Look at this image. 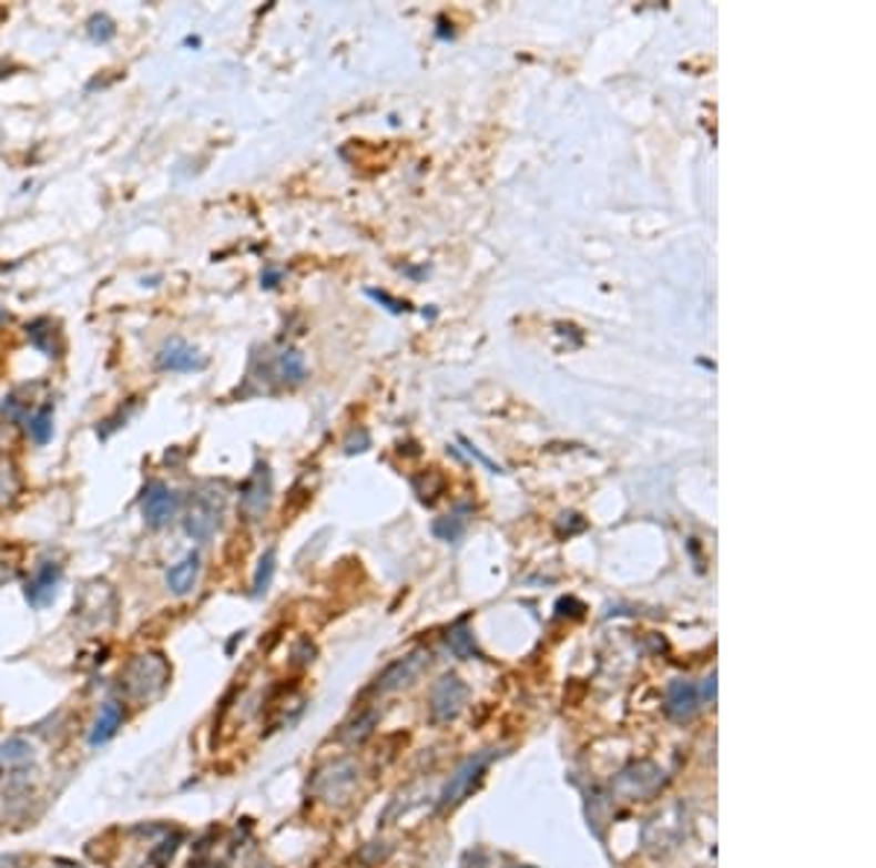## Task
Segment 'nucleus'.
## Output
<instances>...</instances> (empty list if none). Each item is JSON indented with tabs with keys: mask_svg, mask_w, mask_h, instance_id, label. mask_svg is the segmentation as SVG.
<instances>
[{
	"mask_svg": "<svg viewBox=\"0 0 876 868\" xmlns=\"http://www.w3.org/2000/svg\"><path fill=\"white\" fill-rule=\"evenodd\" d=\"M693 830V810L684 798H672L661 804L652 816H645L643 828H640V845L649 857H670L681 845L690 839Z\"/></svg>",
	"mask_w": 876,
	"mask_h": 868,
	"instance_id": "1",
	"label": "nucleus"
},
{
	"mask_svg": "<svg viewBox=\"0 0 876 868\" xmlns=\"http://www.w3.org/2000/svg\"><path fill=\"white\" fill-rule=\"evenodd\" d=\"M170 675H173V670H170L164 652H137L120 667L118 691L129 702H152L167 691Z\"/></svg>",
	"mask_w": 876,
	"mask_h": 868,
	"instance_id": "2",
	"label": "nucleus"
},
{
	"mask_svg": "<svg viewBox=\"0 0 876 868\" xmlns=\"http://www.w3.org/2000/svg\"><path fill=\"white\" fill-rule=\"evenodd\" d=\"M39 775V748L27 737H9L0 743V787L9 798L27 796Z\"/></svg>",
	"mask_w": 876,
	"mask_h": 868,
	"instance_id": "3",
	"label": "nucleus"
},
{
	"mask_svg": "<svg viewBox=\"0 0 876 868\" xmlns=\"http://www.w3.org/2000/svg\"><path fill=\"white\" fill-rule=\"evenodd\" d=\"M118 609L120 600L112 582L88 579L73 600V620L85 632H103V629H112L118 623Z\"/></svg>",
	"mask_w": 876,
	"mask_h": 868,
	"instance_id": "4",
	"label": "nucleus"
},
{
	"mask_svg": "<svg viewBox=\"0 0 876 868\" xmlns=\"http://www.w3.org/2000/svg\"><path fill=\"white\" fill-rule=\"evenodd\" d=\"M666 787V769L654 760H631L611 780V796L617 801H649Z\"/></svg>",
	"mask_w": 876,
	"mask_h": 868,
	"instance_id": "5",
	"label": "nucleus"
},
{
	"mask_svg": "<svg viewBox=\"0 0 876 868\" xmlns=\"http://www.w3.org/2000/svg\"><path fill=\"white\" fill-rule=\"evenodd\" d=\"M359 787V766L350 757H336L330 764L319 766L310 778L313 798L330 804V807H343L354 798Z\"/></svg>",
	"mask_w": 876,
	"mask_h": 868,
	"instance_id": "6",
	"label": "nucleus"
},
{
	"mask_svg": "<svg viewBox=\"0 0 876 868\" xmlns=\"http://www.w3.org/2000/svg\"><path fill=\"white\" fill-rule=\"evenodd\" d=\"M468 684L459 675H441L430 691V719L432 723H454L468 705Z\"/></svg>",
	"mask_w": 876,
	"mask_h": 868,
	"instance_id": "7",
	"label": "nucleus"
},
{
	"mask_svg": "<svg viewBox=\"0 0 876 868\" xmlns=\"http://www.w3.org/2000/svg\"><path fill=\"white\" fill-rule=\"evenodd\" d=\"M491 757H495V752H479V755L468 757L459 769L450 775V780L445 784V789H441V796H438V810H450V807H456V804L462 801L465 796H468L470 789L477 787L479 778H482V772L488 769V764H491Z\"/></svg>",
	"mask_w": 876,
	"mask_h": 868,
	"instance_id": "8",
	"label": "nucleus"
},
{
	"mask_svg": "<svg viewBox=\"0 0 876 868\" xmlns=\"http://www.w3.org/2000/svg\"><path fill=\"white\" fill-rule=\"evenodd\" d=\"M427 664H430V652L427 650H415V652H409V655H404V658L391 661L389 667L377 675L375 693L386 696V693L407 691L409 684L418 682V675L427 670Z\"/></svg>",
	"mask_w": 876,
	"mask_h": 868,
	"instance_id": "9",
	"label": "nucleus"
},
{
	"mask_svg": "<svg viewBox=\"0 0 876 868\" xmlns=\"http://www.w3.org/2000/svg\"><path fill=\"white\" fill-rule=\"evenodd\" d=\"M179 507H182V498L164 482H150L144 489V498H141V512H144V521L150 523L152 530L167 527L179 514Z\"/></svg>",
	"mask_w": 876,
	"mask_h": 868,
	"instance_id": "10",
	"label": "nucleus"
},
{
	"mask_svg": "<svg viewBox=\"0 0 876 868\" xmlns=\"http://www.w3.org/2000/svg\"><path fill=\"white\" fill-rule=\"evenodd\" d=\"M663 711H666L672 723H693L701 711L699 684L690 682V678H672L670 687H666V696H663Z\"/></svg>",
	"mask_w": 876,
	"mask_h": 868,
	"instance_id": "11",
	"label": "nucleus"
},
{
	"mask_svg": "<svg viewBox=\"0 0 876 868\" xmlns=\"http://www.w3.org/2000/svg\"><path fill=\"white\" fill-rule=\"evenodd\" d=\"M220 518H223V509L216 503L214 498H200L193 500L187 512H184V532L191 535L193 541H211L220 530Z\"/></svg>",
	"mask_w": 876,
	"mask_h": 868,
	"instance_id": "12",
	"label": "nucleus"
},
{
	"mask_svg": "<svg viewBox=\"0 0 876 868\" xmlns=\"http://www.w3.org/2000/svg\"><path fill=\"white\" fill-rule=\"evenodd\" d=\"M272 500V474L266 466H257L255 474L248 477L240 489V509L248 521H261Z\"/></svg>",
	"mask_w": 876,
	"mask_h": 868,
	"instance_id": "13",
	"label": "nucleus"
},
{
	"mask_svg": "<svg viewBox=\"0 0 876 868\" xmlns=\"http://www.w3.org/2000/svg\"><path fill=\"white\" fill-rule=\"evenodd\" d=\"M155 366L161 371H184L187 375V371L205 369L207 357L200 348H193L191 343H184V339H170L155 354Z\"/></svg>",
	"mask_w": 876,
	"mask_h": 868,
	"instance_id": "14",
	"label": "nucleus"
},
{
	"mask_svg": "<svg viewBox=\"0 0 876 868\" xmlns=\"http://www.w3.org/2000/svg\"><path fill=\"white\" fill-rule=\"evenodd\" d=\"M62 573L64 568L59 562H41L39 571L27 579L24 585L27 603H30L32 609H44V605L53 603V600H57L59 582H62Z\"/></svg>",
	"mask_w": 876,
	"mask_h": 868,
	"instance_id": "15",
	"label": "nucleus"
},
{
	"mask_svg": "<svg viewBox=\"0 0 876 868\" xmlns=\"http://www.w3.org/2000/svg\"><path fill=\"white\" fill-rule=\"evenodd\" d=\"M200 576H202V555L196 553V550H191V553L182 555V559H179V562L167 571L170 594L175 596L193 594L196 585H200Z\"/></svg>",
	"mask_w": 876,
	"mask_h": 868,
	"instance_id": "16",
	"label": "nucleus"
},
{
	"mask_svg": "<svg viewBox=\"0 0 876 868\" xmlns=\"http://www.w3.org/2000/svg\"><path fill=\"white\" fill-rule=\"evenodd\" d=\"M24 491V477H21V468L7 450H0V509L16 507V500L21 498Z\"/></svg>",
	"mask_w": 876,
	"mask_h": 868,
	"instance_id": "17",
	"label": "nucleus"
},
{
	"mask_svg": "<svg viewBox=\"0 0 876 868\" xmlns=\"http://www.w3.org/2000/svg\"><path fill=\"white\" fill-rule=\"evenodd\" d=\"M120 725H123V705L114 699L103 702V707H100V714L94 719V728L88 734V743L91 746H103V743H109L118 734Z\"/></svg>",
	"mask_w": 876,
	"mask_h": 868,
	"instance_id": "18",
	"label": "nucleus"
},
{
	"mask_svg": "<svg viewBox=\"0 0 876 868\" xmlns=\"http://www.w3.org/2000/svg\"><path fill=\"white\" fill-rule=\"evenodd\" d=\"M375 725H377V711L375 707H366V711H359L354 719H348V723L343 725V743H348V746H359V743H366L371 734H375Z\"/></svg>",
	"mask_w": 876,
	"mask_h": 868,
	"instance_id": "19",
	"label": "nucleus"
},
{
	"mask_svg": "<svg viewBox=\"0 0 876 868\" xmlns=\"http://www.w3.org/2000/svg\"><path fill=\"white\" fill-rule=\"evenodd\" d=\"M468 507L456 509V512L445 514V518H438V521H432V535H436L438 541H447V544H456V541L462 539L465 530H468Z\"/></svg>",
	"mask_w": 876,
	"mask_h": 868,
	"instance_id": "20",
	"label": "nucleus"
},
{
	"mask_svg": "<svg viewBox=\"0 0 876 868\" xmlns=\"http://www.w3.org/2000/svg\"><path fill=\"white\" fill-rule=\"evenodd\" d=\"M24 430L35 445H48L53 439V401H44L41 407H35Z\"/></svg>",
	"mask_w": 876,
	"mask_h": 868,
	"instance_id": "21",
	"label": "nucleus"
},
{
	"mask_svg": "<svg viewBox=\"0 0 876 868\" xmlns=\"http://www.w3.org/2000/svg\"><path fill=\"white\" fill-rule=\"evenodd\" d=\"M447 646L454 650L456 658H479V650H477V641H473V632H470L468 620H459L454 629H450V635H447Z\"/></svg>",
	"mask_w": 876,
	"mask_h": 868,
	"instance_id": "22",
	"label": "nucleus"
},
{
	"mask_svg": "<svg viewBox=\"0 0 876 868\" xmlns=\"http://www.w3.org/2000/svg\"><path fill=\"white\" fill-rule=\"evenodd\" d=\"M53 337H57V328H53V321L50 319H35L32 325H27V339H30L32 346L39 348L44 357H59V348L53 346Z\"/></svg>",
	"mask_w": 876,
	"mask_h": 868,
	"instance_id": "23",
	"label": "nucleus"
},
{
	"mask_svg": "<svg viewBox=\"0 0 876 868\" xmlns=\"http://www.w3.org/2000/svg\"><path fill=\"white\" fill-rule=\"evenodd\" d=\"M275 564H278V553H275V547H269V550L261 555V562H257L255 579H252V594L263 596L269 591L272 576H275Z\"/></svg>",
	"mask_w": 876,
	"mask_h": 868,
	"instance_id": "24",
	"label": "nucleus"
},
{
	"mask_svg": "<svg viewBox=\"0 0 876 868\" xmlns=\"http://www.w3.org/2000/svg\"><path fill=\"white\" fill-rule=\"evenodd\" d=\"M114 35H118V27H114L112 18L103 16V12L88 18V39L94 41V44H109Z\"/></svg>",
	"mask_w": 876,
	"mask_h": 868,
	"instance_id": "25",
	"label": "nucleus"
},
{
	"mask_svg": "<svg viewBox=\"0 0 876 868\" xmlns=\"http://www.w3.org/2000/svg\"><path fill=\"white\" fill-rule=\"evenodd\" d=\"M278 369L281 375H284V380H289V384H298V380H304V375H307V369H304V357L295 351V348H287V351L281 354Z\"/></svg>",
	"mask_w": 876,
	"mask_h": 868,
	"instance_id": "26",
	"label": "nucleus"
},
{
	"mask_svg": "<svg viewBox=\"0 0 876 868\" xmlns=\"http://www.w3.org/2000/svg\"><path fill=\"white\" fill-rule=\"evenodd\" d=\"M459 445H462V448H465V453H468L470 459H477L479 466H486L488 471H491V474H506V468H502V466H497L495 459H488L486 453H482V450L477 448V445L470 442V439H465V436H459Z\"/></svg>",
	"mask_w": 876,
	"mask_h": 868,
	"instance_id": "27",
	"label": "nucleus"
},
{
	"mask_svg": "<svg viewBox=\"0 0 876 868\" xmlns=\"http://www.w3.org/2000/svg\"><path fill=\"white\" fill-rule=\"evenodd\" d=\"M368 298H375V302H380V305H386V310L389 314H407L409 305L407 302H398V298H391L389 293H383V289H366Z\"/></svg>",
	"mask_w": 876,
	"mask_h": 868,
	"instance_id": "28",
	"label": "nucleus"
},
{
	"mask_svg": "<svg viewBox=\"0 0 876 868\" xmlns=\"http://www.w3.org/2000/svg\"><path fill=\"white\" fill-rule=\"evenodd\" d=\"M368 445H371V436L366 433V430H359V436L354 433L345 442V453H363V450H368Z\"/></svg>",
	"mask_w": 876,
	"mask_h": 868,
	"instance_id": "29",
	"label": "nucleus"
},
{
	"mask_svg": "<svg viewBox=\"0 0 876 868\" xmlns=\"http://www.w3.org/2000/svg\"><path fill=\"white\" fill-rule=\"evenodd\" d=\"M699 696L701 702H707V705H713L716 702V670L704 678V684L699 687Z\"/></svg>",
	"mask_w": 876,
	"mask_h": 868,
	"instance_id": "30",
	"label": "nucleus"
},
{
	"mask_svg": "<svg viewBox=\"0 0 876 868\" xmlns=\"http://www.w3.org/2000/svg\"><path fill=\"white\" fill-rule=\"evenodd\" d=\"M18 576V568L12 562H7V559H0V588L7 585V582H12V579Z\"/></svg>",
	"mask_w": 876,
	"mask_h": 868,
	"instance_id": "31",
	"label": "nucleus"
},
{
	"mask_svg": "<svg viewBox=\"0 0 876 868\" xmlns=\"http://www.w3.org/2000/svg\"><path fill=\"white\" fill-rule=\"evenodd\" d=\"M24 866V857L18 854H0V868H21Z\"/></svg>",
	"mask_w": 876,
	"mask_h": 868,
	"instance_id": "32",
	"label": "nucleus"
},
{
	"mask_svg": "<svg viewBox=\"0 0 876 868\" xmlns=\"http://www.w3.org/2000/svg\"><path fill=\"white\" fill-rule=\"evenodd\" d=\"M9 442H12V425H7V421H0V450L7 448Z\"/></svg>",
	"mask_w": 876,
	"mask_h": 868,
	"instance_id": "33",
	"label": "nucleus"
},
{
	"mask_svg": "<svg viewBox=\"0 0 876 868\" xmlns=\"http://www.w3.org/2000/svg\"><path fill=\"white\" fill-rule=\"evenodd\" d=\"M278 278H281V273H275V269H266V273L261 275L263 287H275V284H278Z\"/></svg>",
	"mask_w": 876,
	"mask_h": 868,
	"instance_id": "34",
	"label": "nucleus"
},
{
	"mask_svg": "<svg viewBox=\"0 0 876 868\" xmlns=\"http://www.w3.org/2000/svg\"><path fill=\"white\" fill-rule=\"evenodd\" d=\"M3 321H9V314L3 310V307H0V325H3Z\"/></svg>",
	"mask_w": 876,
	"mask_h": 868,
	"instance_id": "35",
	"label": "nucleus"
}]
</instances>
